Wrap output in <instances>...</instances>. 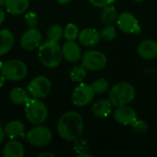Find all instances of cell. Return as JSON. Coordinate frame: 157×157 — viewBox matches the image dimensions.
<instances>
[{
    "instance_id": "cell-26",
    "label": "cell",
    "mask_w": 157,
    "mask_h": 157,
    "mask_svg": "<svg viewBox=\"0 0 157 157\" xmlns=\"http://www.w3.org/2000/svg\"><path fill=\"white\" fill-rule=\"evenodd\" d=\"M79 32L80 30L75 24L68 23L64 28L63 37L66 39V40H75L76 39H78Z\"/></svg>"
},
{
    "instance_id": "cell-28",
    "label": "cell",
    "mask_w": 157,
    "mask_h": 157,
    "mask_svg": "<svg viewBox=\"0 0 157 157\" xmlns=\"http://www.w3.org/2000/svg\"><path fill=\"white\" fill-rule=\"evenodd\" d=\"M73 149L77 154V155L79 156L82 154L87 153L90 149V146H89V144L87 143V141H86L85 139L78 138L75 141Z\"/></svg>"
},
{
    "instance_id": "cell-36",
    "label": "cell",
    "mask_w": 157,
    "mask_h": 157,
    "mask_svg": "<svg viewBox=\"0 0 157 157\" xmlns=\"http://www.w3.org/2000/svg\"><path fill=\"white\" fill-rule=\"evenodd\" d=\"M72 0H57V2L58 3H60V4H62V5H65V4H68V3H70Z\"/></svg>"
},
{
    "instance_id": "cell-2",
    "label": "cell",
    "mask_w": 157,
    "mask_h": 157,
    "mask_svg": "<svg viewBox=\"0 0 157 157\" xmlns=\"http://www.w3.org/2000/svg\"><path fill=\"white\" fill-rule=\"evenodd\" d=\"M38 55L40 63L47 68H56L63 60L62 47L57 41L51 40H45L38 48Z\"/></svg>"
},
{
    "instance_id": "cell-20",
    "label": "cell",
    "mask_w": 157,
    "mask_h": 157,
    "mask_svg": "<svg viewBox=\"0 0 157 157\" xmlns=\"http://www.w3.org/2000/svg\"><path fill=\"white\" fill-rule=\"evenodd\" d=\"M15 38L11 30L7 29H0V56L6 54L14 46Z\"/></svg>"
},
{
    "instance_id": "cell-30",
    "label": "cell",
    "mask_w": 157,
    "mask_h": 157,
    "mask_svg": "<svg viewBox=\"0 0 157 157\" xmlns=\"http://www.w3.org/2000/svg\"><path fill=\"white\" fill-rule=\"evenodd\" d=\"M132 128L137 133H144L148 130V124L146 121L137 119V121L132 125Z\"/></svg>"
},
{
    "instance_id": "cell-1",
    "label": "cell",
    "mask_w": 157,
    "mask_h": 157,
    "mask_svg": "<svg viewBox=\"0 0 157 157\" xmlns=\"http://www.w3.org/2000/svg\"><path fill=\"white\" fill-rule=\"evenodd\" d=\"M84 132L83 117L75 110L65 112L57 123L58 135L64 141L75 142Z\"/></svg>"
},
{
    "instance_id": "cell-7",
    "label": "cell",
    "mask_w": 157,
    "mask_h": 157,
    "mask_svg": "<svg viewBox=\"0 0 157 157\" xmlns=\"http://www.w3.org/2000/svg\"><path fill=\"white\" fill-rule=\"evenodd\" d=\"M81 61L86 70L94 72L104 69L108 63L107 56L102 52L98 50H90L86 52L82 55Z\"/></svg>"
},
{
    "instance_id": "cell-33",
    "label": "cell",
    "mask_w": 157,
    "mask_h": 157,
    "mask_svg": "<svg viewBox=\"0 0 157 157\" xmlns=\"http://www.w3.org/2000/svg\"><path fill=\"white\" fill-rule=\"evenodd\" d=\"M55 157V155L52 154V153H49V152H43L41 154L39 155V157Z\"/></svg>"
},
{
    "instance_id": "cell-8",
    "label": "cell",
    "mask_w": 157,
    "mask_h": 157,
    "mask_svg": "<svg viewBox=\"0 0 157 157\" xmlns=\"http://www.w3.org/2000/svg\"><path fill=\"white\" fill-rule=\"evenodd\" d=\"M95 92L91 86L86 83H79L72 92V102L76 107H85L88 105L95 97Z\"/></svg>"
},
{
    "instance_id": "cell-37",
    "label": "cell",
    "mask_w": 157,
    "mask_h": 157,
    "mask_svg": "<svg viewBox=\"0 0 157 157\" xmlns=\"http://www.w3.org/2000/svg\"><path fill=\"white\" fill-rule=\"evenodd\" d=\"M6 3V0H0V6L1 7L2 6H5Z\"/></svg>"
},
{
    "instance_id": "cell-38",
    "label": "cell",
    "mask_w": 157,
    "mask_h": 157,
    "mask_svg": "<svg viewBox=\"0 0 157 157\" xmlns=\"http://www.w3.org/2000/svg\"><path fill=\"white\" fill-rule=\"evenodd\" d=\"M133 1H135V2H137V3H141V2H143V1H144V0H133Z\"/></svg>"
},
{
    "instance_id": "cell-5",
    "label": "cell",
    "mask_w": 157,
    "mask_h": 157,
    "mask_svg": "<svg viewBox=\"0 0 157 157\" xmlns=\"http://www.w3.org/2000/svg\"><path fill=\"white\" fill-rule=\"evenodd\" d=\"M0 74L9 81H20L28 75V67L24 62L17 59L8 60L2 63Z\"/></svg>"
},
{
    "instance_id": "cell-6",
    "label": "cell",
    "mask_w": 157,
    "mask_h": 157,
    "mask_svg": "<svg viewBox=\"0 0 157 157\" xmlns=\"http://www.w3.org/2000/svg\"><path fill=\"white\" fill-rule=\"evenodd\" d=\"M26 140L28 141V143L34 146L43 147L48 145L52 142V133L47 126L40 124L31 128L27 132Z\"/></svg>"
},
{
    "instance_id": "cell-16",
    "label": "cell",
    "mask_w": 157,
    "mask_h": 157,
    "mask_svg": "<svg viewBox=\"0 0 157 157\" xmlns=\"http://www.w3.org/2000/svg\"><path fill=\"white\" fill-rule=\"evenodd\" d=\"M138 54L146 60H152L157 57V42L154 40H144L137 47Z\"/></svg>"
},
{
    "instance_id": "cell-22",
    "label": "cell",
    "mask_w": 157,
    "mask_h": 157,
    "mask_svg": "<svg viewBox=\"0 0 157 157\" xmlns=\"http://www.w3.org/2000/svg\"><path fill=\"white\" fill-rule=\"evenodd\" d=\"M118 17V12L112 6H105L101 13V20L104 25H113L115 22L117 23Z\"/></svg>"
},
{
    "instance_id": "cell-25",
    "label": "cell",
    "mask_w": 157,
    "mask_h": 157,
    "mask_svg": "<svg viewBox=\"0 0 157 157\" xmlns=\"http://www.w3.org/2000/svg\"><path fill=\"white\" fill-rule=\"evenodd\" d=\"M63 31H64V29L61 25H59V24L52 25L47 30L48 40L58 42L63 37Z\"/></svg>"
},
{
    "instance_id": "cell-32",
    "label": "cell",
    "mask_w": 157,
    "mask_h": 157,
    "mask_svg": "<svg viewBox=\"0 0 157 157\" xmlns=\"http://www.w3.org/2000/svg\"><path fill=\"white\" fill-rule=\"evenodd\" d=\"M5 17H6L5 11H4V10H3V8L0 6V25H2V23L5 21Z\"/></svg>"
},
{
    "instance_id": "cell-18",
    "label": "cell",
    "mask_w": 157,
    "mask_h": 157,
    "mask_svg": "<svg viewBox=\"0 0 157 157\" xmlns=\"http://www.w3.org/2000/svg\"><path fill=\"white\" fill-rule=\"evenodd\" d=\"M25 155V150L23 144L12 139L11 141L7 142L3 149V156L5 157H23Z\"/></svg>"
},
{
    "instance_id": "cell-17",
    "label": "cell",
    "mask_w": 157,
    "mask_h": 157,
    "mask_svg": "<svg viewBox=\"0 0 157 157\" xmlns=\"http://www.w3.org/2000/svg\"><path fill=\"white\" fill-rule=\"evenodd\" d=\"M112 103L109 99H99L96 101L91 108L94 116L98 118H106L112 111Z\"/></svg>"
},
{
    "instance_id": "cell-35",
    "label": "cell",
    "mask_w": 157,
    "mask_h": 157,
    "mask_svg": "<svg viewBox=\"0 0 157 157\" xmlns=\"http://www.w3.org/2000/svg\"><path fill=\"white\" fill-rule=\"evenodd\" d=\"M6 78H5V77H4V76H3V75L0 74V88H1V87H2V86L5 85V82H6Z\"/></svg>"
},
{
    "instance_id": "cell-31",
    "label": "cell",
    "mask_w": 157,
    "mask_h": 157,
    "mask_svg": "<svg viewBox=\"0 0 157 157\" xmlns=\"http://www.w3.org/2000/svg\"><path fill=\"white\" fill-rule=\"evenodd\" d=\"M88 2L96 7H99V8H104L105 6H109L112 0H88Z\"/></svg>"
},
{
    "instance_id": "cell-9",
    "label": "cell",
    "mask_w": 157,
    "mask_h": 157,
    "mask_svg": "<svg viewBox=\"0 0 157 157\" xmlns=\"http://www.w3.org/2000/svg\"><path fill=\"white\" fill-rule=\"evenodd\" d=\"M52 89V83L49 78L43 75L34 77L29 84L27 90L31 98H43L48 96Z\"/></svg>"
},
{
    "instance_id": "cell-21",
    "label": "cell",
    "mask_w": 157,
    "mask_h": 157,
    "mask_svg": "<svg viewBox=\"0 0 157 157\" xmlns=\"http://www.w3.org/2000/svg\"><path fill=\"white\" fill-rule=\"evenodd\" d=\"M30 98L28 90L22 87H14L9 93L10 101L15 105H25Z\"/></svg>"
},
{
    "instance_id": "cell-10",
    "label": "cell",
    "mask_w": 157,
    "mask_h": 157,
    "mask_svg": "<svg viewBox=\"0 0 157 157\" xmlns=\"http://www.w3.org/2000/svg\"><path fill=\"white\" fill-rule=\"evenodd\" d=\"M42 35L37 28H29L20 38V45L26 51H34L41 44Z\"/></svg>"
},
{
    "instance_id": "cell-15",
    "label": "cell",
    "mask_w": 157,
    "mask_h": 157,
    "mask_svg": "<svg viewBox=\"0 0 157 157\" xmlns=\"http://www.w3.org/2000/svg\"><path fill=\"white\" fill-rule=\"evenodd\" d=\"M3 130H4L6 137L9 138L10 140L26 137L25 126L20 121H17V120L8 121L4 126Z\"/></svg>"
},
{
    "instance_id": "cell-14",
    "label": "cell",
    "mask_w": 157,
    "mask_h": 157,
    "mask_svg": "<svg viewBox=\"0 0 157 157\" xmlns=\"http://www.w3.org/2000/svg\"><path fill=\"white\" fill-rule=\"evenodd\" d=\"M100 40V33L93 28H86L82 29L78 35L79 42L86 47L96 46Z\"/></svg>"
},
{
    "instance_id": "cell-3",
    "label": "cell",
    "mask_w": 157,
    "mask_h": 157,
    "mask_svg": "<svg viewBox=\"0 0 157 157\" xmlns=\"http://www.w3.org/2000/svg\"><path fill=\"white\" fill-rule=\"evenodd\" d=\"M136 97L135 87L128 82L115 84L109 90V99L114 107L129 105Z\"/></svg>"
},
{
    "instance_id": "cell-29",
    "label": "cell",
    "mask_w": 157,
    "mask_h": 157,
    "mask_svg": "<svg viewBox=\"0 0 157 157\" xmlns=\"http://www.w3.org/2000/svg\"><path fill=\"white\" fill-rule=\"evenodd\" d=\"M25 22L29 28H37L38 25V16L36 13L29 11L25 15Z\"/></svg>"
},
{
    "instance_id": "cell-19",
    "label": "cell",
    "mask_w": 157,
    "mask_h": 157,
    "mask_svg": "<svg viewBox=\"0 0 157 157\" xmlns=\"http://www.w3.org/2000/svg\"><path fill=\"white\" fill-rule=\"evenodd\" d=\"M29 6V0H6L5 7L6 12L17 16L25 13Z\"/></svg>"
},
{
    "instance_id": "cell-4",
    "label": "cell",
    "mask_w": 157,
    "mask_h": 157,
    "mask_svg": "<svg viewBox=\"0 0 157 157\" xmlns=\"http://www.w3.org/2000/svg\"><path fill=\"white\" fill-rule=\"evenodd\" d=\"M25 116L30 123L40 125L46 121L48 109L40 98H30L25 104Z\"/></svg>"
},
{
    "instance_id": "cell-39",
    "label": "cell",
    "mask_w": 157,
    "mask_h": 157,
    "mask_svg": "<svg viewBox=\"0 0 157 157\" xmlns=\"http://www.w3.org/2000/svg\"><path fill=\"white\" fill-rule=\"evenodd\" d=\"M2 63H1V62H0V69H1V66H2Z\"/></svg>"
},
{
    "instance_id": "cell-34",
    "label": "cell",
    "mask_w": 157,
    "mask_h": 157,
    "mask_svg": "<svg viewBox=\"0 0 157 157\" xmlns=\"http://www.w3.org/2000/svg\"><path fill=\"white\" fill-rule=\"evenodd\" d=\"M5 137H6V135H5L4 130H3V128H2V127H0V145H1V144H2V143L4 142Z\"/></svg>"
},
{
    "instance_id": "cell-12",
    "label": "cell",
    "mask_w": 157,
    "mask_h": 157,
    "mask_svg": "<svg viewBox=\"0 0 157 157\" xmlns=\"http://www.w3.org/2000/svg\"><path fill=\"white\" fill-rule=\"evenodd\" d=\"M113 116L118 123L130 126H132L138 119L135 109L128 105L116 107Z\"/></svg>"
},
{
    "instance_id": "cell-27",
    "label": "cell",
    "mask_w": 157,
    "mask_h": 157,
    "mask_svg": "<svg viewBox=\"0 0 157 157\" xmlns=\"http://www.w3.org/2000/svg\"><path fill=\"white\" fill-rule=\"evenodd\" d=\"M100 38L106 41H112L117 37V30L113 27V25H105V27L101 29Z\"/></svg>"
},
{
    "instance_id": "cell-23",
    "label": "cell",
    "mask_w": 157,
    "mask_h": 157,
    "mask_svg": "<svg viewBox=\"0 0 157 157\" xmlns=\"http://www.w3.org/2000/svg\"><path fill=\"white\" fill-rule=\"evenodd\" d=\"M86 67L81 64V65H77L75 66L69 75V77L71 79V81L75 82V83H81L85 80V78L86 77Z\"/></svg>"
},
{
    "instance_id": "cell-11",
    "label": "cell",
    "mask_w": 157,
    "mask_h": 157,
    "mask_svg": "<svg viewBox=\"0 0 157 157\" xmlns=\"http://www.w3.org/2000/svg\"><path fill=\"white\" fill-rule=\"evenodd\" d=\"M118 28L124 33H140L141 26L136 17L130 12H122L117 19Z\"/></svg>"
},
{
    "instance_id": "cell-24",
    "label": "cell",
    "mask_w": 157,
    "mask_h": 157,
    "mask_svg": "<svg viewBox=\"0 0 157 157\" xmlns=\"http://www.w3.org/2000/svg\"><path fill=\"white\" fill-rule=\"evenodd\" d=\"M91 86L95 92L96 95H102L105 94L106 92L109 91V82L104 78V77H100L96 79L92 84Z\"/></svg>"
},
{
    "instance_id": "cell-13",
    "label": "cell",
    "mask_w": 157,
    "mask_h": 157,
    "mask_svg": "<svg viewBox=\"0 0 157 157\" xmlns=\"http://www.w3.org/2000/svg\"><path fill=\"white\" fill-rule=\"evenodd\" d=\"M63 57L69 63H76L82 58V50L75 40H66L62 46Z\"/></svg>"
}]
</instances>
